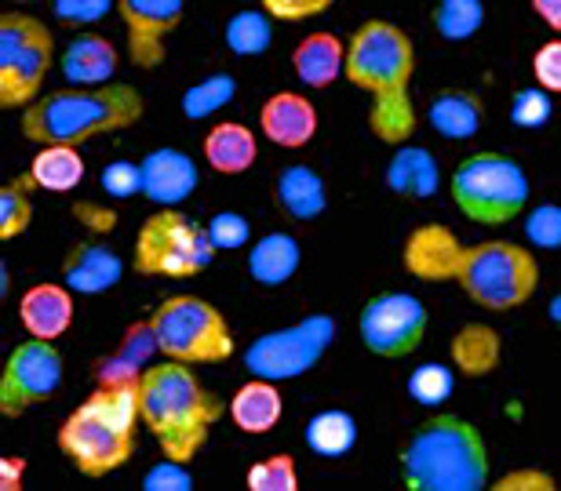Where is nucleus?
<instances>
[{"label": "nucleus", "mask_w": 561, "mask_h": 491, "mask_svg": "<svg viewBox=\"0 0 561 491\" xmlns=\"http://www.w3.org/2000/svg\"><path fill=\"white\" fill-rule=\"evenodd\" d=\"M412 73H416V48L405 30L383 19H368L354 30L343 77L373 98L368 128L387 147H401L416 131V109L409 98Z\"/></svg>", "instance_id": "nucleus-1"}, {"label": "nucleus", "mask_w": 561, "mask_h": 491, "mask_svg": "<svg viewBox=\"0 0 561 491\" xmlns=\"http://www.w3.org/2000/svg\"><path fill=\"white\" fill-rule=\"evenodd\" d=\"M139 411L164 459L190 466L205 448L208 430L222 416V405L216 394L201 386L190 364L164 356V364H150L139 378Z\"/></svg>", "instance_id": "nucleus-2"}, {"label": "nucleus", "mask_w": 561, "mask_h": 491, "mask_svg": "<svg viewBox=\"0 0 561 491\" xmlns=\"http://www.w3.org/2000/svg\"><path fill=\"white\" fill-rule=\"evenodd\" d=\"M139 383L95 386L59 426V448L84 477H106L136 455Z\"/></svg>", "instance_id": "nucleus-3"}, {"label": "nucleus", "mask_w": 561, "mask_h": 491, "mask_svg": "<svg viewBox=\"0 0 561 491\" xmlns=\"http://www.w3.org/2000/svg\"><path fill=\"white\" fill-rule=\"evenodd\" d=\"M142 117V95L131 84H99L92 92H51L22 109V136L41 147H81L88 139L125 131Z\"/></svg>", "instance_id": "nucleus-4"}, {"label": "nucleus", "mask_w": 561, "mask_h": 491, "mask_svg": "<svg viewBox=\"0 0 561 491\" xmlns=\"http://www.w3.org/2000/svg\"><path fill=\"white\" fill-rule=\"evenodd\" d=\"M401 484L412 491H478L489 484V452L478 426L434 416L401 448Z\"/></svg>", "instance_id": "nucleus-5"}, {"label": "nucleus", "mask_w": 561, "mask_h": 491, "mask_svg": "<svg viewBox=\"0 0 561 491\" xmlns=\"http://www.w3.org/2000/svg\"><path fill=\"white\" fill-rule=\"evenodd\" d=\"M448 281H456L481 309H514L529 303L540 284V266L533 252L514 241H481L463 248L459 244Z\"/></svg>", "instance_id": "nucleus-6"}, {"label": "nucleus", "mask_w": 561, "mask_h": 491, "mask_svg": "<svg viewBox=\"0 0 561 491\" xmlns=\"http://www.w3.org/2000/svg\"><path fill=\"white\" fill-rule=\"evenodd\" d=\"M216 244H211L208 230H201L194 219L183 211L164 204L153 211L136 233V252H131V266L142 277H168V281H186V277L205 273L211 259H216Z\"/></svg>", "instance_id": "nucleus-7"}, {"label": "nucleus", "mask_w": 561, "mask_h": 491, "mask_svg": "<svg viewBox=\"0 0 561 491\" xmlns=\"http://www.w3.org/2000/svg\"><path fill=\"white\" fill-rule=\"evenodd\" d=\"M161 356L183 364H222L233 356L227 317L197 295H168L150 314Z\"/></svg>", "instance_id": "nucleus-8"}, {"label": "nucleus", "mask_w": 561, "mask_h": 491, "mask_svg": "<svg viewBox=\"0 0 561 491\" xmlns=\"http://www.w3.org/2000/svg\"><path fill=\"white\" fill-rule=\"evenodd\" d=\"M453 200L470 222L481 226H500L522 215L529 204V178H525L522 164L503 157V153H474L456 167Z\"/></svg>", "instance_id": "nucleus-9"}, {"label": "nucleus", "mask_w": 561, "mask_h": 491, "mask_svg": "<svg viewBox=\"0 0 561 491\" xmlns=\"http://www.w3.org/2000/svg\"><path fill=\"white\" fill-rule=\"evenodd\" d=\"M55 59V37L26 11L0 15V106L26 109L37 98Z\"/></svg>", "instance_id": "nucleus-10"}, {"label": "nucleus", "mask_w": 561, "mask_h": 491, "mask_svg": "<svg viewBox=\"0 0 561 491\" xmlns=\"http://www.w3.org/2000/svg\"><path fill=\"white\" fill-rule=\"evenodd\" d=\"M332 339H335V320L329 314L302 317L299 325H291V328L260 335V339L244 350V367H249L255 378H271V383L296 378L321 361V353L329 350Z\"/></svg>", "instance_id": "nucleus-11"}, {"label": "nucleus", "mask_w": 561, "mask_h": 491, "mask_svg": "<svg viewBox=\"0 0 561 491\" xmlns=\"http://www.w3.org/2000/svg\"><path fill=\"white\" fill-rule=\"evenodd\" d=\"M62 353L55 350L51 339H30L19 342L8 353L4 375H0V411L4 419H19L33 405H44L59 394L62 386Z\"/></svg>", "instance_id": "nucleus-12"}, {"label": "nucleus", "mask_w": 561, "mask_h": 491, "mask_svg": "<svg viewBox=\"0 0 561 491\" xmlns=\"http://www.w3.org/2000/svg\"><path fill=\"white\" fill-rule=\"evenodd\" d=\"M362 342L368 346V353L398 361L420 350L423 335H426V306L416 295L409 292H387L376 295L373 303L362 309Z\"/></svg>", "instance_id": "nucleus-13"}, {"label": "nucleus", "mask_w": 561, "mask_h": 491, "mask_svg": "<svg viewBox=\"0 0 561 491\" xmlns=\"http://www.w3.org/2000/svg\"><path fill=\"white\" fill-rule=\"evenodd\" d=\"M128 33V59L139 70H157L164 62V40L183 22V0H117Z\"/></svg>", "instance_id": "nucleus-14"}, {"label": "nucleus", "mask_w": 561, "mask_h": 491, "mask_svg": "<svg viewBox=\"0 0 561 491\" xmlns=\"http://www.w3.org/2000/svg\"><path fill=\"white\" fill-rule=\"evenodd\" d=\"M263 136L280 150H299L318 136V109L307 95L299 92H277L260 109Z\"/></svg>", "instance_id": "nucleus-15"}, {"label": "nucleus", "mask_w": 561, "mask_h": 491, "mask_svg": "<svg viewBox=\"0 0 561 491\" xmlns=\"http://www.w3.org/2000/svg\"><path fill=\"white\" fill-rule=\"evenodd\" d=\"M161 353L157 346V335L150 320H136L128 328V335L121 339L117 350H110L103 361L95 364V383L99 386H128V383H139L150 367V356Z\"/></svg>", "instance_id": "nucleus-16"}, {"label": "nucleus", "mask_w": 561, "mask_h": 491, "mask_svg": "<svg viewBox=\"0 0 561 491\" xmlns=\"http://www.w3.org/2000/svg\"><path fill=\"white\" fill-rule=\"evenodd\" d=\"M66 284L81 295H99L106 288H114L125 273V262L114 248H106L103 241H77L70 255L62 262Z\"/></svg>", "instance_id": "nucleus-17"}, {"label": "nucleus", "mask_w": 561, "mask_h": 491, "mask_svg": "<svg viewBox=\"0 0 561 491\" xmlns=\"http://www.w3.org/2000/svg\"><path fill=\"white\" fill-rule=\"evenodd\" d=\"M19 320L33 339H59L73 325V295L62 284H33L19 303Z\"/></svg>", "instance_id": "nucleus-18"}, {"label": "nucleus", "mask_w": 561, "mask_h": 491, "mask_svg": "<svg viewBox=\"0 0 561 491\" xmlns=\"http://www.w3.org/2000/svg\"><path fill=\"white\" fill-rule=\"evenodd\" d=\"M197 186V167L186 153L179 150H153L142 161V194L157 200V204H179L194 194Z\"/></svg>", "instance_id": "nucleus-19"}, {"label": "nucleus", "mask_w": 561, "mask_h": 491, "mask_svg": "<svg viewBox=\"0 0 561 491\" xmlns=\"http://www.w3.org/2000/svg\"><path fill=\"white\" fill-rule=\"evenodd\" d=\"M291 70L307 87H329L346 70V48L335 33H310L291 51Z\"/></svg>", "instance_id": "nucleus-20"}, {"label": "nucleus", "mask_w": 561, "mask_h": 491, "mask_svg": "<svg viewBox=\"0 0 561 491\" xmlns=\"http://www.w3.org/2000/svg\"><path fill=\"white\" fill-rule=\"evenodd\" d=\"M230 419L233 426L241 433H252V437H260V433H271L277 422H280V411H285V400H280L277 386L271 378H255L252 383H244L238 394L230 397Z\"/></svg>", "instance_id": "nucleus-21"}, {"label": "nucleus", "mask_w": 561, "mask_h": 491, "mask_svg": "<svg viewBox=\"0 0 561 491\" xmlns=\"http://www.w3.org/2000/svg\"><path fill=\"white\" fill-rule=\"evenodd\" d=\"M459 241L445 226H420L405 244V270L420 281H448Z\"/></svg>", "instance_id": "nucleus-22"}, {"label": "nucleus", "mask_w": 561, "mask_h": 491, "mask_svg": "<svg viewBox=\"0 0 561 491\" xmlns=\"http://www.w3.org/2000/svg\"><path fill=\"white\" fill-rule=\"evenodd\" d=\"M387 186L405 200L434 197L437 186H442V172H437L434 153L423 150V147H405V142H401L398 153L387 164Z\"/></svg>", "instance_id": "nucleus-23"}, {"label": "nucleus", "mask_w": 561, "mask_h": 491, "mask_svg": "<svg viewBox=\"0 0 561 491\" xmlns=\"http://www.w3.org/2000/svg\"><path fill=\"white\" fill-rule=\"evenodd\" d=\"M277 204L288 219L296 222H310L318 219L324 208H329V189H324V178L307 164H291L277 175Z\"/></svg>", "instance_id": "nucleus-24"}, {"label": "nucleus", "mask_w": 561, "mask_h": 491, "mask_svg": "<svg viewBox=\"0 0 561 491\" xmlns=\"http://www.w3.org/2000/svg\"><path fill=\"white\" fill-rule=\"evenodd\" d=\"M117 73V48L99 33H84L77 37L62 55V77L70 84L99 87Z\"/></svg>", "instance_id": "nucleus-25"}, {"label": "nucleus", "mask_w": 561, "mask_h": 491, "mask_svg": "<svg viewBox=\"0 0 561 491\" xmlns=\"http://www.w3.org/2000/svg\"><path fill=\"white\" fill-rule=\"evenodd\" d=\"M260 157V142L244 125H233V120H222V125L208 128L205 136V161L211 172L219 175H241L249 172Z\"/></svg>", "instance_id": "nucleus-26"}, {"label": "nucleus", "mask_w": 561, "mask_h": 491, "mask_svg": "<svg viewBox=\"0 0 561 491\" xmlns=\"http://www.w3.org/2000/svg\"><path fill=\"white\" fill-rule=\"evenodd\" d=\"M426 120H431V128L445 139H470L481 131L485 106H481V98L474 92L448 87V92L434 95L431 109H426Z\"/></svg>", "instance_id": "nucleus-27"}, {"label": "nucleus", "mask_w": 561, "mask_h": 491, "mask_svg": "<svg viewBox=\"0 0 561 491\" xmlns=\"http://www.w3.org/2000/svg\"><path fill=\"white\" fill-rule=\"evenodd\" d=\"M453 364L470 378L492 375L500 367V353H503V339L496 328L489 325H463L453 335Z\"/></svg>", "instance_id": "nucleus-28"}, {"label": "nucleus", "mask_w": 561, "mask_h": 491, "mask_svg": "<svg viewBox=\"0 0 561 491\" xmlns=\"http://www.w3.org/2000/svg\"><path fill=\"white\" fill-rule=\"evenodd\" d=\"M302 262V252H299V241L288 237V233H271L263 237L255 248L249 252V273L255 284H266V288H277L296 277Z\"/></svg>", "instance_id": "nucleus-29"}, {"label": "nucleus", "mask_w": 561, "mask_h": 491, "mask_svg": "<svg viewBox=\"0 0 561 491\" xmlns=\"http://www.w3.org/2000/svg\"><path fill=\"white\" fill-rule=\"evenodd\" d=\"M33 178H37V189H48V194H70V189L81 186L84 178V157L77 153V147H66V142H55V147H44L30 164Z\"/></svg>", "instance_id": "nucleus-30"}, {"label": "nucleus", "mask_w": 561, "mask_h": 491, "mask_svg": "<svg viewBox=\"0 0 561 491\" xmlns=\"http://www.w3.org/2000/svg\"><path fill=\"white\" fill-rule=\"evenodd\" d=\"M357 444V422L354 416H346L340 408L318 411L307 422V448L313 455H324V459H340Z\"/></svg>", "instance_id": "nucleus-31"}, {"label": "nucleus", "mask_w": 561, "mask_h": 491, "mask_svg": "<svg viewBox=\"0 0 561 491\" xmlns=\"http://www.w3.org/2000/svg\"><path fill=\"white\" fill-rule=\"evenodd\" d=\"M33 186H37V178H33V172H26V175H15L0 189V241H15L19 233L30 226Z\"/></svg>", "instance_id": "nucleus-32"}, {"label": "nucleus", "mask_w": 561, "mask_h": 491, "mask_svg": "<svg viewBox=\"0 0 561 491\" xmlns=\"http://www.w3.org/2000/svg\"><path fill=\"white\" fill-rule=\"evenodd\" d=\"M238 92V81H233L230 73H211L205 81H197L194 87H186L183 92V114L190 120H205L211 117L216 109H222Z\"/></svg>", "instance_id": "nucleus-33"}, {"label": "nucleus", "mask_w": 561, "mask_h": 491, "mask_svg": "<svg viewBox=\"0 0 561 491\" xmlns=\"http://www.w3.org/2000/svg\"><path fill=\"white\" fill-rule=\"evenodd\" d=\"M485 22V8L481 0H442L434 8V30L445 40H470Z\"/></svg>", "instance_id": "nucleus-34"}, {"label": "nucleus", "mask_w": 561, "mask_h": 491, "mask_svg": "<svg viewBox=\"0 0 561 491\" xmlns=\"http://www.w3.org/2000/svg\"><path fill=\"white\" fill-rule=\"evenodd\" d=\"M271 22H266L263 11H238L227 30H222V40L233 55H260L271 48Z\"/></svg>", "instance_id": "nucleus-35"}, {"label": "nucleus", "mask_w": 561, "mask_h": 491, "mask_svg": "<svg viewBox=\"0 0 561 491\" xmlns=\"http://www.w3.org/2000/svg\"><path fill=\"white\" fill-rule=\"evenodd\" d=\"M409 397L423 408H437L453 397V372L445 364H420L409 378Z\"/></svg>", "instance_id": "nucleus-36"}, {"label": "nucleus", "mask_w": 561, "mask_h": 491, "mask_svg": "<svg viewBox=\"0 0 561 491\" xmlns=\"http://www.w3.org/2000/svg\"><path fill=\"white\" fill-rule=\"evenodd\" d=\"M249 491H299V474L291 455H271V459L252 463Z\"/></svg>", "instance_id": "nucleus-37"}, {"label": "nucleus", "mask_w": 561, "mask_h": 491, "mask_svg": "<svg viewBox=\"0 0 561 491\" xmlns=\"http://www.w3.org/2000/svg\"><path fill=\"white\" fill-rule=\"evenodd\" d=\"M511 120L518 128H543L551 120V92L547 87H522L511 103Z\"/></svg>", "instance_id": "nucleus-38"}, {"label": "nucleus", "mask_w": 561, "mask_h": 491, "mask_svg": "<svg viewBox=\"0 0 561 491\" xmlns=\"http://www.w3.org/2000/svg\"><path fill=\"white\" fill-rule=\"evenodd\" d=\"M208 237L219 252H238L249 244L252 226H249V219L238 215V211H219V215L208 222Z\"/></svg>", "instance_id": "nucleus-39"}, {"label": "nucleus", "mask_w": 561, "mask_h": 491, "mask_svg": "<svg viewBox=\"0 0 561 491\" xmlns=\"http://www.w3.org/2000/svg\"><path fill=\"white\" fill-rule=\"evenodd\" d=\"M114 11V0H51V15L62 26H92Z\"/></svg>", "instance_id": "nucleus-40"}, {"label": "nucleus", "mask_w": 561, "mask_h": 491, "mask_svg": "<svg viewBox=\"0 0 561 491\" xmlns=\"http://www.w3.org/2000/svg\"><path fill=\"white\" fill-rule=\"evenodd\" d=\"M525 237L536 248H561V208L558 204L533 208L529 222H525Z\"/></svg>", "instance_id": "nucleus-41"}, {"label": "nucleus", "mask_w": 561, "mask_h": 491, "mask_svg": "<svg viewBox=\"0 0 561 491\" xmlns=\"http://www.w3.org/2000/svg\"><path fill=\"white\" fill-rule=\"evenodd\" d=\"M103 189L110 197H131L142 194V164L131 161H114L103 172Z\"/></svg>", "instance_id": "nucleus-42"}, {"label": "nucleus", "mask_w": 561, "mask_h": 491, "mask_svg": "<svg viewBox=\"0 0 561 491\" xmlns=\"http://www.w3.org/2000/svg\"><path fill=\"white\" fill-rule=\"evenodd\" d=\"M536 84L547 87L551 95H561V40H547L533 59Z\"/></svg>", "instance_id": "nucleus-43"}, {"label": "nucleus", "mask_w": 561, "mask_h": 491, "mask_svg": "<svg viewBox=\"0 0 561 491\" xmlns=\"http://www.w3.org/2000/svg\"><path fill=\"white\" fill-rule=\"evenodd\" d=\"M146 491H190L194 488V477L186 474V463L164 459L161 466H153L150 474L142 477Z\"/></svg>", "instance_id": "nucleus-44"}, {"label": "nucleus", "mask_w": 561, "mask_h": 491, "mask_svg": "<svg viewBox=\"0 0 561 491\" xmlns=\"http://www.w3.org/2000/svg\"><path fill=\"white\" fill-rule=\"evenodd\" d=\"M260 4L271 19L302 22V19H313V15H321V11H329L335 0H260Z\"/></svg>", "instance_id": "nucleus-45"}, {"label": "nucleus", "mask_w": 561, "mask_h": 491, "mask_svg": "<svg viewBox=\"0 0 561 491\" xmlns=\"http://www.w3.org/2000/svg\"><path fill=\"white\" fill-rule=\"evenodd\" d=\"M492 488L496 491H558V481L547 470L525 466V470H507Z\"/></svg>", "instance_id": "nucleus-46"}, {"label": "nucleus", "mask_w": 561, "mask_h": 491, "mask_svg": "<svg viewBox=\"0 0 561 491\" xmlns=\"http://www.w3.org/2000/svg\"><path fill=\"white\" fill-rule=\"evenodd\" d=\"M22 477H26V459H22V455H8V459H0V488L22 491Z\"/></svg>", "instance_id": "nucleus-47"}, {"label": "nucleus", "mask_w": 561, "mask_h": 491, "mask_svg": "<svg viewBox=\"0 0 561 491\" xmlns=\"http://www.w3.org/2000/svg\"><path fill=\"white\" fill-rule=\"evenodd\" d=\"M536 15H540L547 26L561 33V0H533Z\"/></svg>", "instance_id": "nucleus-48"}, {"label": "nucleus", "mask_w": 561, "mask_h": 491, "mask_svg": "<svg viewBox=\"0 0 561 491\" xmlns=\"http://www.w3.org/2000/svg\"><path fill=\"white\" fill-rule=\"evenodd\" d=\"M551 320H554V325L561 328V295H558L554 303H551Z\"/></svg>", "instance_id": "nucleus-49"}, {"label": "nucleus", "mask_w": 561, "mask_h": 491, "mask_svg": "<svg viewBox=\"0 0 561 491\" xmlns=\"http://www.w3.org/2000/svg\"><path fill=\"white\" fill-rule=\"evenodd\" d=\"M19 4H22V0H19Z\"/></svg>", "instance_id": "nucleus-50"}]
</instances>
